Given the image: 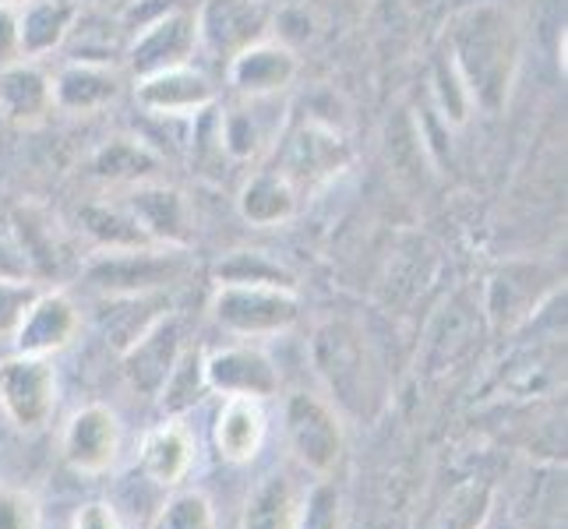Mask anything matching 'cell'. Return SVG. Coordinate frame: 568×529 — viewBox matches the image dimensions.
Listing matches in <instances>:
<instances>
[{
    "label": "cell",
    "instance_id": "1",
    "mask_svg": "<svg viewBox=\"0 0 568 529\" xmlns=\"http://www.w3.org/2000/svg\"><path fill=\"white\" fill-rule=\"evenodd\" d=\"M448 53L466 78L474 106L484 113L505 110L519 71V29L513 14L491 4L466 11L453 32Z\"/></svg>",
    "mask_w": 568,
    "mask_h": 529
},
{
    "label": "cell",
    "instance_id": "2",
    "mask_svg": "<svg viewBox=\"0 0 568 529\" xmlns=\"http://www.w3.org/2000/svg\"><path fill=\"white\" fill-rule=\"evenodd\" d=\"M212 318L241 339H265L293 328L301 318V297L293 286L220 283L212 293Z\"/></svg>",
    "mask_w": 568,
    "mask_h": 529
},
{
    "label": "cell",
    "instance_id": "3",
    "mask_svg": "<svg viewBox=\"0 0 568 529\" xmlns=\"http://www.w3.org/2000/svg\"><path fill=\"white\" fill-rule=\"evenodd\" d=\"M184 276V258L173 247H142V251H100L89 262L85 283L103 297H131V293H166L170 283Z\"/></svg>",
    "mask_w": 568,
    "mask_h": 529
},
{
    "label": "cell",
    "instance_id": "4",
    "mask_svg": "<svg viewBox=\"0 0 568 529\" xmlns=\"http://www.w3.org/2000/svg\"><path fill=\"white\" fill-rule=\"evenodd\" d=\"M272 11L265 0H199L194 4V32L199 50L220 64H230L241 50L268 39Z\"/></svg>",
    "mask_w": 568,
    "mask_h": 529
},
{
    "label": "cell",
    "instance_id": "5",
    "mask_svg": "<svg viewBox=\"0 0 568 529\" xmlns=\"http://www.w3.org/2000/svg\"><path fill=\"white\" fill-rule=\"evenodd\" d=\"M0 409L18 430H43L57 409L53 360L32 353L0 360Z\"/></svg>",
    "mask_w": 568,
    "mask_h": 529
},
{
    "label": "cell",
    "instance_id": "6",
    "mask_svg": "<svg viewBox=\"0 0 568 529\" xmlns=\"http://www.w3.org/2000/svg\"><path fill=\"white\" fill-rule=\"evenodd\" d=\"M199 4V0H194ZM194 4L170 8L163 14L149 18L128 35V68L134 78L163 71V68H181L191 64V57L199 53V32H194Z\"/></svg>",
    "mask_w": 568,
    "mask_h": 529
},
{
    "label": "cell",
    "instance_id": "7",
    "mask_svg": "<svg viewBox=\"0 0 568 529\" xmlns=\"http://www.w3.org/2000/svg\"><path fill=\"white\" fill-rule=\"evenodd\" d=\"M286 438L311 474L332 477V469L343 459V424L325 399L293 391L286 399Z\"/></svg>",
    "mask_w": 568,
    "mask_h": 529
},
{
    "label": "cell",
    "instance_id": "8",
    "mask_svg": "<svg viewBox=\"0 0 568 529\" xmlns=\"http://www.w3.org/2000/svg\"><path fill=\"white\" fill-rule=\"evenodd\" d=\"M134 103L160 121H194L202 110L215 106V85L191 64L163 68L134 78Z\"/></svg>",
    "mask_w": 568,
    "mask_h": 529
},
{
    "label": "cell",
    "instance_id": "9",
    "mask_svg": "<svg viewBox=\"0 0 568 529\" xmlns=\"http://www.w3.org/2000/svg\"><path fill=\"white\" fill-rule=\"evenodd\" d=\"M61 456L78 477H103L121 456V420L110 406H82L61 430Z\"/></svg>",
    "mask_w": 568,
    "mask_h": 529
},
{
    "label": "cell",
    "instance_id": "10",
    "mask_svg": "<svg viewBox=\"0 0 568 529\" xmlns=\"http://www.w3.org/2000/svg\"><path fill=\"white\" fill-rule=\"evenodd\" d=\"M205 385L220 396H251L268 399L280 391V367L265 349L251 343H233L205 353Z\"/></svg>",
    "mask_w": 568,
    "mask_h": 529
},
{
    "label": "cell",
    "instance_id": "11",
    "mask_svg": "<svg viewBox=\"0 0 568 529\" xmlns=\"http://www.w3.org/2000/svg\"><path fill=\"white\" fill-rule=\"evenodd\" d=\"M301 74V57L280 39H258L226 64L230 85L244 100H276Z\"/></svg>",
    "mask_w": 568,
    "mask_h": 529
},
{
    "label": "cell",
    "instance_id": "12",
    "mask_svg": "<svg viewBox=\"0 0 568 529\" xmlns=\"http://www.w3.org/2000/svg\"><path fill=\"white\" fill-rule=\"evenodd\" d=\"M78 332H82V311L64 289H39L29 315L14 332V353H32V357H53L68 349Z\"/></svg>",
    "mask_w": 568,
    "mask_h": 529
},
{
    "label": "cell",
    "instance_id": "13",
    "mask_svg": "<svg viewBox=\"0 0 568 529\" xmlns=\"http://www.w3.org/2000/svg\"><path fill=\"white\" fill-rule=\"evenodd\" d=\"M128 212L139 220V226L149 233V241L155 247H173L184 251L194 237V223H191V208L187 199L170 184H155L142 181L128 191L124 199Z\"/></svg>",
    "mask_w": 568,
    "mask_h": 529
},
{
    "label": "cell",
    "instance_id": "14",
    "mask_svg": "<svg viewBox=\"0 0 568 529\" xmlns=\"http://www.w3.org/2000/svg\"><path fill=\"white\" fill-rule=\"evenodd\" d=\"M184 353V336H181V322L173 315H163L145 336L134 339L124 353V375L131 388H139L142 396H160V388L166 385L173 364Z\"/></svg>",
    "mask_w": 568,
    "mask_h": 529
},
{
    "label": "cell",
    "instance_id": "15",
    "mask_svg": "<svg viewBox=\"0 0 568 529\" xmlns=\"http://www.w3.org/2000/svg\"><path fill=\"white\" fill-rule=\"evenodd\" d=\"M349 160V152L343 145V139L336 134V128L311 121L304 124L297 134L290 139L286 152H283V166L280 173L293 187H307V184H318L328 181L332 173H339Z\"/></svg>",
    "mask_w": 568,
    "mask_h": 529
},
{
    "label": "cell",
    "instance_id": "16",
    "mask_svg": "<svg viewBox=\"0 0 568 529\" xmlns=\"http://www.w3.org/2000/svg\"><path fill=\"white\" fill-rule=\"evenodd\" d=\"M53 113L50 74L32 61H14L0 68V116L14 128L43 124Z\"/></svg>",
    "mask_w": 568,
    "mask_h": 529
},
{
    "label": "cell",
    "instance_id": "17",
    "mask_svg": "<svg viewBox=\"0 0 568 529\" xmlns=\"http://www.w3.org/2000/svg\"><path fill=\"white\" fill-rule=\"evenodd\" d=\"M53 89V110L64 113H95L121 95V74L110 64H85L68 61L61 71L50 78Z\"/></svg>",
    "mask_w": 568,
    "mask_h": 529
},
{
    "label": "cell",
    "instance_id": "18",
    "mask_svg": "<svg viewBox=\"0 0 568 529\" xmlns=\"http://www.w3.org/2000/svg\"><path fill=\"white\" fill-rule=\"evenodd\" d=\"M194 452H199V445H194L191 427L184 420H166L145 435V441L139 448V462H142V474L152 484L178 487L191 474Z\"/></svg>",
    "mask_w": 568,
    "mask_h": 529
},
{
    "label": "cell",
    "instance_id": "19",
    "mask_svg": "<svg viewBox=\"0 0 568 529\" xmlns=\"http://www.w3.org/2000/svg\"><path fill=\"white\" fill-rule=\"evenodd\" d=\"M212 438L220 456L226 462H251L254 456L262 452L265 441V409L262 399L251 396H223L220 414H215L212 424Z\"/></svg>",
    "mask_w": 568,
    "mask_h": 529
},
{
    "label": "cell",
    "instance_id": "20",
    "mask_svg": "<svg viewBox=\"0 0 568 529\" xmlns=\"http://www.w3.org/2000/svg\"><path fill=\"white\" fill-rule=\"evenodd\" d=\"M74 0H22L18 4V39H22V61H36L64 47V39L78 18Z\"/></svg>",
    "mask_w": 568,
    "mask_h": 529
},
{
    "label": "cell",
    "instance_id": "21",
    "mask_svg": "<svg viewBox=\"0 0 568 529\" xmlns=\"http://www.w3.org/2000/svg\"><path fill=\"white\" fill-rule=\"evenodd\" d=\"M301 208V191L293 187L280 170H258L251 173L241 194H237V212L251 226H283L290 223Z\"/></svg>",
    "mask_w": 568,
    "mask_h": 529
},
{
    "label": "cell",
    "instance_id": "22",
    "mask_svg": "<svg viewBox=\"0 0 568 529\" xmlns=\"http://www.w3.org/2000/svg\"><path fill=\"white\" fill-rule=\"evenodd\" d=\"M163 315H170L166 293H131V297H103L100 325L106 332V343H113L116 353H124Z\"/></svg>",
    "mask_w": 568,
    "mask_h": 529
},
{
    "label": "cell",
    "instance_id": "23",
    "mask_svg": "<svg viewBox=\"0 0 568 529\" xmlns=\"http://www.w3.org/2000/svg\"><path fill=\"white\" fill-rule=\"evenodd\" d=\"M78 230L85 237L106 251H142V247H155L149 241V233L139 226V220L128 212V205H113V202H89L78 208Z\"/></svg>",
    "mask_w": 568,
    "mask_h": 529
},
{
    "label": "cell",
    "instance_id": "24",
    "mask_svg": "<svg viewBox=\"0 0 568 529\" xmlns=\"http://www.w3.org/2000/svg\"><path fill=\"white\" fill-rule=\"evenodd\" d=\"M304 505L290 477H265L244 505L241 529H301Z\"/></svg>",
    "mask_w": 568,
    "mask_h": 529
},
{
    "label": "cell",
    "instance_id": "25",
    "mask_svg": "<svg viewBox=\"0 0 568 529\" xmlns=\"http://www.w3.org/2000/svg\"><path fill=\"white\" fill-rule=\"evenodd\" d=\"M64 47H71V61H85V64H110L116 53L128 50V35L124 26L113 22V18L92 14V11H78L74 26L64 39Z\"/></svg>",
    "mask_w": 568,
    "mask_h": 529
},
{
    "label": "cell",
    "instance_id": "26",
    "mask_svg": "<svg viewBox=\"0 0 568 529\" xmlns=\"http://www.w3.org/2000/svg\"><path fill=\"white\" fill-rule=\"evenodd\" d=\"M155 166H160V155L142 139H113L92 155V173L110 184H142Z\"/></svg>",
    "mask_w": 568,
    "mask_h": 529
},
{
    "label": "cell",
    "instance_id": "27",
    "mask_svg": "<svg viewBox=\"0 0 568 529\" xmlns=\"http://www.w3.org/2000/svg\"><path fill=\"white\" fill-rule=\"evenodd\" d=\"M430 100H435V113L448 131L466 128L469 116L477 113L474 95H469V85L456 68L453 53H442L435 68H430Z\"/></svg>",
    "mask_w": 568,
    "mask_h": 529
},
{
    "label": "cell",
    "instance_id": "28",
    "mask_svg": "<svg viewBox=\"0 0 568 529\" xmlns=\"http://www.w3.org/2000/svg\"><path fill=\"white\" fill-rule=\"evenodd\" d=\"M276 131H280V124H265L262 113H254L251 100H247V106L220 113L223 155H230V160H237V163H247L254 155H262V149H268L272 139H276Z\"/></svg>",
    "mask_w": 568,
    "mask_h": 529
},
{
    "label": "cell",
    "instance_id": "29",
    "mask_svg": "<svg viewBox=\"0 0 568 529\" xmlns=\"http://www.w3.org/2000/svg\"><path fill=\"white\" fill-rule=\"evenodd\" d=\"M202 391H209V385H205V353L202 349H184L155 399L163 403L166 414H184V409H191L194 403L202 399Z\"/></svg>",
    "mask_w": 568,
    "mask_h": 529
},
{
    "label": "cell",
    "instance_id": "30",
    "mask_svg": "<svg viewBox=\"0 0 568 529\" xmlns=\"http://www.w3.org/2000/svg\"><path fill=\"white\" fill-rule=\"evenodd\" d=\"M215 283H262V286H293L297 279L280 262H272L262 251H233L226 262L215 268Z\"/></svg>",
    "mask_w": 568,
    "mask_h": 529
},
{
    "label": "cell",
    "instance_id": "31",
    "mask_svg": "<svg viewBox=\"0 0 568 529\" xmlns=\"http://www.w3.org/2000/svg\"><path fill=\"white\" fill-rule=\"evenodd\" d=\"M149 529H215L212 501L202 491H181L173 495L160 512H155Z\"/></svg>",
    "mask_w": 568,
    "mask_h": 529
},
{
    "label": "cell",
    "instance_id": "32",
    "mask_svg": "<svg viewBox=\"0 0 568 529\" xmlns=\"http://www.w3.org/2000/svg\"><path fill=\"white\" fill-rule=\"evenodd\" d=\"M491 508V491L484 484H466L448 498L445 505V526L442 529H480Z\"/></svg>",
    "mask_w": 568,
    "mask_h": 529
},
{
    "label": "cell",
    "instance_id": "33",
    "mask_svg": "<svg viewBox=\"0 0 568 529\" xmlns=\"http://www.w3.org/2000/svg\"><path fill=\"white\" fill-rule=\"evenodd\" d=\"M36 297H39L36 279H4L0 276V339L14 336Z\"/></svg>",
    "mask_w": 568,
    "mask_h": 529
},
{
    "label": "cell",
    "instance_id": "34",
    "mask_svg": "<svg viewBox=\"0 0 568 529\" xmlns=\"http://www.w3.org/2000/svg\"><path fill=\"white\" fill-rule=\"evenodd\" d=\"M0 529H39V501L22 487L0 484Z\"/></svg>",
    "mask_w": 568,
    "mask_h": 529
},
{
    "label": "cell",
    "instance_id": "35",
    "mask_svg": "<svg viewBox=\"0 0 568 529\" xmlns=\"http://www.w3.org/2000/svg\"><path fill=\"white\" fill-rule=\"evenodd\" d=\"M0 276L4 279H32L26 247H22V241H18V230L11 223V215H0Z\"/></svg>",
    "mask_w": 568,
    "mask_h": 529
},
{
    "label": "cell",
    "instance_id": "36",
    "mask_svg": "<svg viewBox=\"0 0 568 529\" xmlns=\"http://www.w3.org/2000/svg\"><path fill=\"white\" fill-rule=\"evenodd\" d=\"M22 61V39H18V4H0V68Z\"/></svg>",
    "mask_w": 568,
    "mask_h": 529
},
{
    "label": "cell",
    "instance_id": "37",
    "mask_svg": "<svg viewBox=\"0 0 568 529\" xmlns=\"http://www.w3.org/2000/svg\"><path fill=\"white\" fill-rule=\"evenodd\" d=\"M71 529H124V526H121V516H116L110 505L92 501L85 508H78Z\"/></svg>",
    "mask_w": 568,
    "mask_h": 529
},
{
    "label": "cell",
    "instance_id": "38",
    "mask_svg": "<svg viewBox=\"0 0 568 529\" xmlns=\"http://www.w3.org/2000/svg\"><path fill=\"white\" fill-rule=\"evenodd\" d=\"M0 4H18V0H0Z\"/></svg>",
    "mask_w": 568,
    "mask_h": 529
}]
</instances>
